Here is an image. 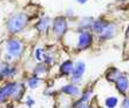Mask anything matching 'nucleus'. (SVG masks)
I'll list each match as a JSON object with an SVG mask.
<instances>
[{
  "instance_id": "obj_1",
  "label": "nucleus",
  "mask_w": 129,
  "mask_h": 108,
  "mask_svg": "<svg viewBox=\"0 0 129 108\" xmlns=\"http://www.w3.org/2000/svg\"><path fill=\"white\" fill-rule=\"evenodd\" d=\"M24 93V86L21 84H6L1 89H0V102L6 101L8 98L14 96L20 100L21 95Z\"/></svg>"
},
{
  "instance_id": "obj_2",
  "label": "nucleus",
  "mask_w": 129,
  "mask_h": 108,
  "mask_svg": "<svg viewBox=\"0 0 129 108\" xmlns=\"http://www.w3.org/2000/svg\"><path fill=\"white\" fill-rule=\"evenodd\" d=\"M28 22V17L25 13H17L13 17L10 18V20L7 22V30L11 33H18L21 30H24V27Z\"/></svg>"
},
{
  "instance_id": "obj_3",
  "label": "nucleus",
  "mask_w": 129,
  "mask_h": 108,
  "mask_svg": "<svg viewBox=\"0 0 129 108\" xmlns=\"http://www.w3.org/2000/svg\"><path fill=\"white\" fill-rule=\"evenodd\" d=\"M7 51L14 57L20 55L21 51H22V42L18 39H11L7 41Z\"/></svg>"
},
{
  "instance_id": "obj_4",
  "label": "nucleus",
  "mask_w": 129,
  "mask_h": 108,
  "mask_svg": "<svg viewBox=\"0 0 129 108\" xmlns=\"http://www.w3.org/2000/svg\"><path fill=\"white\" fill-rule=\"evenodd\" d=\"M93 44V35L88 32H81L80 35H79V44H78V47L80 49H86L88 48L90 45Z\"/></svg>"
},
{
  "instance_id": "obj_5",
  "label": "nucleus",
  "mask_w": 129,
  "mask_h": 108,
  "mask_svg": "<svg viewBox=\"0 0 129 108\" xmlns=\"http://www.w3.org/2000/svg\"><path fill=\"white\" fill-rule=\"evenodd\" d=\"M53 30H54V33L56 35H62V34L66 32L67 30V21L64 18H56L54 20V24H53Z\"/></svg>"
},
{
  "instance_id": "obj_6",
  "label": "nucleus",
  "mask_w": 129,
  "mask_h": 108,
  "mask_svg": "<svg viewBox=\"0 0 129 108\" xmlns=\"http://www.w3.org/2000/svg\"><path fill=\"white\" fill-rule=\"evenodd\" d=\"M115 84H116L117 91H119L120 93H122V94H126L127 91L129 89V81L126 75L120 74L119 76L115 79Z\"/></svg>"
},
{
  "instance_id": "obj_7",
  "label": "nucleus",
  "mask_w": 129,
  "mask_h": 108,
  "mask_svg": "<svg viewBox=\"0 0 129 108\" xmlns=\"http://www.w3.org/2000/svg\"><path fill=\"white\" fill-rule=\"evenodd\" d=\"M85 69H86V65L82 61H79L76 66L74 67V69H73V81L74 82H79L81 80L82 75L85 73Z\"/></svg>"
},
{
  "instance_id": "obj_8",
  "label": "nucleus",
  "mask_w": 129,
  "mask_h": 108,
  "mask_svg": "<svg viewBox=\"0 0 129 108\" xmlns=\"http://www.w3.org/2000/svg\"><path fill=\"white\" fill-rule=\"evenodd\" d=\"M115 26L112 24H109V22H107L106 24V26L103 27V30H102V32L100 33V38H101L102 40H107V39H110V38L114 37V34H115Z\"/></svg>"
},
{
  "instance_id": "obj_9",
  "label": "nucleus",
  "mask_w": 129,
  "mask_h": 108,
  "mask_svg": "<svg viewBox=\"0 0 129 108\" xmlns=\"http://www.w3.org/2000/svg\"><path fill=\"white\" fill-rule=\"evenodd\" d=\"M17 73V69L12 66L8 65H1L0 67V76L1 78H8V76H13Z\"/></svg>"
},
{
  "instance_id": "obj_10",
  "label": "nucleus",
  "mask_w": 129,
  "mask_h": 108,
  "mask_svg": "<svg viewBox=\"0 0 129 108\" xmlns=\"http://www.w3.org/2000/svg\"><path fill=\"white\" fill-rule=\"evenodd\" d=\"M61 91L68 95H75L76 96V95L80 94V89L74 85H66V86H63L61 88Z\"/></svg>"
},
{
  "instance_id": "obj_11",
  "label": "nucleus",
  "mask_w": 129,
  "mask_h": 108,
  "mask_svg": "<svg viewBox=\"0 0 129 108\" xmlns=\"http://www.w3.org/2000/svg\"><path fill=\"white\" fill-rule=\"evenodd\" d=\"M73 69H74L73 62H72V61H69V60L64 61L63 64L61 65V67H60V72H61V74H63V75L71 74L72 72H73Z\"/></svg>"
},
{
  "instance_id": "obj_12",
  "label": "nucleus",
  "mask_w": 129,
  "mask_h": 108,
  "mask_svg": "<svg viewBox=\"0 0 129 108\" xmlns=\"http://www.w3.org/2000/svg\"><path fill=\"white\" fill-rule=\"evenodd\" d=\"M48 26H49V19L48 18H42L37 24V30H39L40 32H46Z\"/></svg>"
},
{
  "instance_id": "obj_13",
  "label": "nucleus",
  "mask_w": 129,
  "mask_h": 108,
  "mask_svg": "<svg viewBox=\"0 0 129 108\" xmlns=\"http://www.w3.org/2000/svg\"><path fill=\"white\" fill-rule=\"evenodd\" d=\"M105 103H106V106H107L108 108H115L116 105H117V99H116V98H113V96H110V98L106 99Z\"/></svg>"
},
{
  "instance_id": "obj_14",
  "label": "nucleus",
  "mask_w": 129,
  "mask_h": 108,
  "mask_svg": "<svg viewBox=\"0 0 129 108\" xmlns=\"http://www.w3.org/2000/svg\"><path fill=\"white\" fill-rule=\"evenodd\" d=\"M39 84H40V79L38 78V76H32V78L28 80V86H29L31 88L38 87Z\"/></svg>"
},
{
  "instance_id": "obj_15",
  "label": "nucleus",
  "mask_w": 129,
  "mask_h": 108,
  "mask_svg": "<svg viewBox=\"0 0 129 108\" xmlns=\"http://www.w3.org/2000/svg\"><path fill=\"white\" fill-rule=\"evenodd\" d=\"M42 57H44V55H42V49H41V48H37V49H35V59L40 61L41 59H42Z\"/></svg>"
},
{
  "instance_id": "obj_16",
  "label": "nucleus",
  "mask_w": 129,
  "mask_h": 108,
  "mask_svg": "<svg viewBox=\"0 0 129 108\" xmlns=\"http://www.w3.org/2000/svg\"><path fill=\"white\" fill-rule=\"evenodd\" d=\"M45 71H46V68H45L44 65H39V67H37V69H35V72H37L38 74H40V73H44Z\"/></svg>"
},
{
  "instance_id": "obj_17",
  "label": "nucleus",
  "mask_w": 129,
  "mask_h": 108,
  "mask_svg": "<svg viewBox=\"0 0 129 108\" xmlns=\"http://www.w3.org/2000/svg\"><path fill=\"white\" fill-rule=\"evenodd\" d=\"M76 108H89V107L87 103L83 102V103H76Z\"/></svg>"
},
{
  "instance_id": "obj_18",
  "label": "nucleus",
  "mask_w": 129,
  "mask_h": 108,
  "mask_svg": "<svg viewBox=\"0 0 129 108\" xmlns=\"http://www.w3.org/2000/svg\"><path fill=\"white\" fill-rule=\"evenodd\" d=\"M122 108H129V99H126L122 103Z\"/></svg>"
},
{
  "instance_id": "obj_19",
  "label": "nucleus",
  "mask_w": 129,
  "mask_h": 108,
  "mask_svg": "<svg viewBox=\"0 0 129 108\" xmlns=\"http://www.w3.org/2000/svg\"><path fill=\"white\" fill-rule=\"evenodd\" d=\"M33 103H34V101L32 100V99H28V100H27V106H32Z\"/></svg>"
},
{
  "instance_id": "obj_20",
  "label": "nucleus",
  "mask_w": 129,
  "mask_h": 108,
  "mask_svg": "<svg viewBox=\"0 0 129 108\" xmlns=\"http://www.w3.org/2000/svg\"><path fill=\"white\" fill-rule=\"evenodd\" d=\"M78 1H79L80 4H85L86 1H87V0H78Z\"/></svg>"
},
{
  "instance_id": "obj_21",
  "label": "nucleus",
  "mask_w": 129,
  "mask_h": 108,
  "mask_svg": "<svg viewBox=\"0 0 129 108\" xmlns=\"http://www.w3.org/2000/svg\"><path fill=\"white\" fill-rule=\"evenodd\" d=\"M127 37H129V27H128V30H127Z\"/></svg>"
},
{
  "instance_id": "obj_22",
  "label": "nucleus",
  "mask_w": 129,
  "mask_h": 108,
  "mask_svg": "<svg viewBox=\"0 0 129 108\" xmlns=\"http://www.w3.org/2000/svg\"><path fill=\"white\" fill-rule=\"evenodd\" d=\"M11 108H12V107H11Z\"/></svg>"
}]
</instances>
